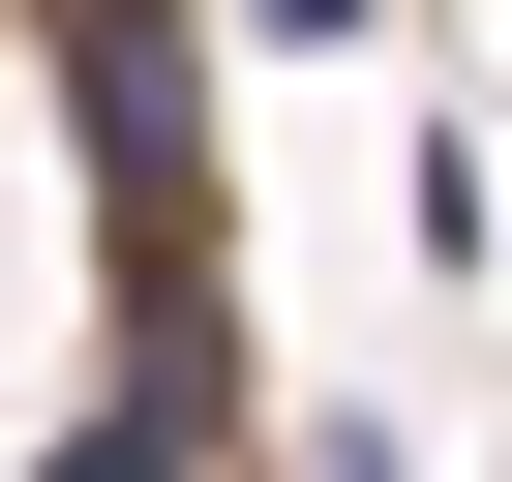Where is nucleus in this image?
Returning a JSON list of instances; mask_svg holds the SVG:
<instances>
[{
	"instance_id": "nucleus-1",
	"label": "nucleus",
	"mask_w": 512,
	"mask_h": 482,
	"mask_svg": "<svg viewBox=\"0 0 512 482\" xmlns=\"http://www.w3.org/2000/svg\"><path fill=\"white\" fill-rule=\"evenodd\" d=\"M272 31H362V0H272Z\"/></svg>"
}]
</instances>
